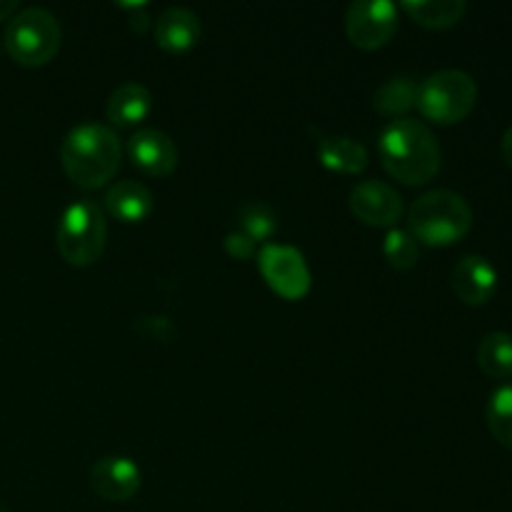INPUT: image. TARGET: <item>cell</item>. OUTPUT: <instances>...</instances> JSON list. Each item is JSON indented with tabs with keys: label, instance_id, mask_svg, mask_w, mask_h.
<instances>
[{
	"label": "cell",
	"instance_id": "16",
	"mask_svg": "<svg viewBox=\"0 0 512 512\" xmlns=\"http://www.w3.org/2000/svg\"><path fill=\"white\" fill-rule=\"evenodd\" d=\"M318 160L333 173L358 175L368 168V150L348 135L318 133Z\"/></svg>",
	"mask_w": 512,
	"mask_h": 512
},
{
	"label": "cell",
	"instance_id": "12",
	"mask_svg": "<svg viewBox=\"0 0 512 512\" xmlns=\"http://www.w3.org/2000/svg\"><path fill=\"white\" fill-rule=\"evenodd\" d=\"M450 285H453V293L458 295V300L480 308V305H488L493 295L498 293V270L483 255H465L453 268Z\"/></svg>",
	"mask_w": 512,
	"mask_h": 512
},
{
	"label": "cell",
	"instance_id": "20",
	"mask_svg": "<svg viewBox=\"0 0 512 512\" xmlns=\"http://www.w3.org/2000/svg\"><path fill=\"white\" fill-rule=\"evenodd\" d=\"M485 420L503 448L512 450V383L500 385L488 400V410H485Z\"/></svg>",
	"mask_w": 512,
	"mask_h": 512
},
{
	"label": "cell",
	"instance_id": "3",
	"mask_svg": "<svg viewBox=\"0 0 512 512\" xmlns=\"http://www.w3.org/2000/svg\"><path fill=\"white\" fill-rule=\"evenodd\" d=\"M410 235L430 248L460 243L473 228V208L455 190H430L408 210Z\"/></svg>",
	"mask_w": 512,
	"mask_h": 512
},
{
	"label": "cell",
	"instance_id": "15",
	"mask_svg": "<svg viewBox=\"0 0 512 512\" xmlns=\"http://www.w3.org/2000/svg\"><path fill=\"white\" fill-rule=\"evenodd\" d=\"M153 205V193L135 180H120L105 193V210L125 225L143 223L153 213Z\"/></svg>",
	"mask_w": 512,
	"mask_h": 512
},
{
	"label": "cell",
	"instance_id": "18",
	"mask_svg": "<svg viewBox=\"0 0 512 512\" xmlns=\"http://www.w3.org/2000/svg\"><path fill=\"white\" fill-rule=\"evenodd\" d=\"M418 103V83L408 75H398L390 78L388 83L380 85L373 95V108L378 110L383 118H408L410 110Z\"/></svg>",
	"mask_w": 512,
	"mask_h": 512
},
{
	"label": "cell",
	"instance_id": "24",
	"mask_svg": "<svg viewBox=\"0 0 512 512\" xmlns=\"http://www.w3.org/2000/svg\"><path fill=\"white\" fill-rule=\"evenodd\" d=\"M500 153H503V160L512 168V125L505 130L503 140H500Z\"/></svg>",
	"mask_w": 512,
	"mask_h": 512
},
{
	"label": "cell",
	"instance_id": "5",
	"mask_svg": "<svg viewBox=\"0 0 512 512\" xmlns=\"http://www.w3.org/2000/svg\"><path fill=\"white\" fill-rule=\"evenodd\" d=\"M63 30L45 8H25L10 18L5 28V53L23 68H43L58 55Z\"/></svg>",
	"mask_w": 512,
	"mask_h": 512
},
{
	"label": "cell",
	"instance_id": "17",
	"mask_svg": "<svg viewBox=\"0 0 512 512\" xmlns=\"http://www.w3.org/2000/svg\"><path fill=\"white\" fill-rule=\"evenodd\" d=\"M403 13L428 30H448L463 20L468 5L463 0H405Z\"/></svg>",
	"mask_w": 512,
	"mask_h": 512
},
{
	"label": "cell",
	"instance_id": "13",
	"mask_svg": "<svg viewBox=\"0 0 512 512\" xmlns=\"http://www.w3.org/2000/svg\"><path fill=\"white\" fill-rule=\"evenodd\" d=\"M153 35L165 53H188L200 40V18L188 8H165L155 20Z\"/></svg>",
	"mask_w": 512,
	"mask_h": 512
},
{
	"label": "cell",
	"instance_id": "2",
	"mask_svg": "<svg viewBox=\"0 0 512 512\" xmlns=\"http://www.w3.org/2000/svg\"><path fill=\"white\" fill-rule=\"evenodd\" d=\"M120 138L113 128L100 123H80L60 145L65 175L83 190L105 188L120 168Z\"/></svg>",
	"mask_w": 512,
	"mask_h": 512
},
{
	"label": "cell",
	"instance_id": "19",
	"mask_svg": "<svg viewBox=\"0 0 512 512\" xmlns=\"http://www.w3.org/2000/svg\"><path fill=\"white\" fill-rule=\"evenodd\" d=\"M478 365L488 378H512V335L503 330H493L478 345Z\"/></svg>",
	"mask_w": 512,
	"mask_h": 512
},
{
	"label": "cell",
	"instance_id": "21",
	"mask_svg": "<svg viewBox=\"0 0 512 512\" xmlns=\"http://www.w3.org/2000/svg\"><path fill=\"white\" fill-rule=\"evenodd\" d=\"M238 230L248 235L255 245L265 243L278 233V218L265 203H248L238 213Z\"/></svg>",
	"mask_w": 512,
	"mask_h": 512
},
{
	"label": "cell",
	"instance_id": "1",
	"mask_svg": "<svg viewBox=\"0 0 512 512\" xmlns=\"http://www.w3.org/2000/svg\"><path fill=\"white\" fill-rule=\"evenodd\" d=\"M378 155L388 175L403 185H425L440 173L438 138L420 120H390L380 133Z\"/></svg>",
	"mask_w": 512,
	"mask_h": 512
},
{
	"label": "cell",
	"instance_id": "26",
	"mask_svg": "<svg viewBox=\"0 0 512 512\" xmlns=\"http://www.w3.org/2000/svg\"><path fill=\"white\" fill-rule=\"evenodd\" d=\"M0 512H8V508H5V505H3V503H0Z\"/></svg>",
	"mask_w": 512,
	"mask_h": 512
},
{
	"label": "cell",
	"instance_id": "8",
	"mask_svg": "<svg viewBox=\"0 0 512 512\" xmlns=\"http://www.w3.org/2000/svg\"><path fill=\"white\" fill-rule=\"evenodd\" d=\"M398 5L390 0H358L345 13V35L360 50H380L398 30Z\"/></svg>",
	"mask_w": 512,
	"mask_h": 512
},
{
	"label": "cell",
	"instance_id": "11",
	"mask_svg": "<svg viewBox=\"0 0 512 512\" xmlns=\"http://www.w3.org/2000/svg\"><path fill=\"white\" fill-rule=\"evenodd\" d=\"M128 155L135 168L150 178H168L178 168V148L173 138L158 128L135 130L128 140Z\"/></svg>",
	"mask_w": 512,
	"mask_h": 512
},
{
	"label": "cell",
	"instance_id": "6",
	"mask_svg": "<svg viewBox=\"0 0 512 512\" xmlns=\"http://www.w3.org/2000/svg\"><path fill=\"white\" fill-rule=\"evenodd\" d=\"M478 103V85L465 70H438L418 85V103L425 120L438 125L463 123Z\"/></svg>",
	"mask_w": 512,
	"mask_h": 512
},
{
	"label": "cell",
	"instance_id": "7",
	"mask_svg": "<svg viewBox=\"0 0 512 512\" xmlns=\"http://www.w3.org/2000/svg\"><path fill=\"white\" fill-rule=\"evenodd\" d=\"M258 268L268 288L283 300H303L313 288L308 260L293 245H263L258 253Z\"/></svg>",
	"mask_w": 512,
	"mask_h": 512
},
{
	"label": "cell",
	"instance_id": "25",
	"mask_svg": "<svg viewBox=\"0 0 512 512\" xmlns=\"http://www.w3.org/2000/svg\"><path fill=\"white\" fill-rule=\"evenodd\" d=\"M18 13V0H0V23Z\"/></svg>",
	"mask_w": 512,
	"mask_h": 512
},
{
	"label": "cell",
	"instance_id": "9",
	"mask_svg": "<svg viewBox=\"0 0 512 512\" xmlns=\"http://www.w3.org/2000/svg\"><path fill=\"white\" fill-rule=\"evenodd\" d=\"M350 210L370 228H390L403 218V198L383 180H363L350 190Z\"/></svg>",
	"mask_w": 512,
	"mask_h": 512
},
{
	"label": "cell",
	"instance_id": "23",
	"mask_svg": "<svg viewBox=\"0 0 512 512\" xmlns=\"http://www.w3.org/2000/svg\"><path fill=\"white\" fill-rule=\"evenodd\" d=\"M225 253L235 260H250L255 255V243L240 230H233V233L225 235Z\"/></svg>",
	"mask_w": 512,
	"mask_h": 512
},
{
	"label": "cell",
	"instance_id": "10",
	"mask_svg": "<svg viewBox=\"0 0 512 512\" xmlns=\"http://www.w3.org/2000/svg\"><path fill=\"white\" fill-rule=\"evenodd\" d=\"M140 483H143V473H140L138 463L125 455H105V458L95 460V465L90 468V488L108 503H125L138 495Z\"/></svg>",
	"mask_w": 512,
	"mask_h": 512
},
{
	"label": "cell",
	"instance_id": "22",
	"mask_svg": "<svg viewBox=\"0 0 512 512\" xmlns=\"http://www.w3.org/2000/svg\"><path fill=\"white\" fill-rule=\"evenodd\" d=\"M383 255H385V260H388L390 268L413 270L415 265H418V258H420V245H418V240L410 235V230L393 228L388 235H385Z\"/></svg>",
	"mask_w": 512,
	"mask_h": 512
},
{
	"label": "cell",
	"instance_id": "4",
	"mask_svg": "<svg viewBox=\"0 0 512 512\" xmlns=\"http://www.w3.org/2000/svg\"><path fill=\"white\" fill-rule=\"evenodd\" d=\"M108 240V220L95 200L80 198L65 208L55 230V248L73 268H88L100 260Z\"/></svg>",
	"mask_w": 512,
	"mask_h": 512
},
{
	"label": "cell",
	"instance_id": "14",
	"mask_svg": "<svg viewBox=\"0 0 512 512\" xmlns=\"http://www.w3.org/2000/svg\"><path fill=\"white\" fill-rule=\"evenodd\" d=\"M153 113V93L140 83H123L110 93L105 115L110 125L120 130L135 128Z\"/></svg>",
	"mask_w": 512,
	"mask_h": 512
}]
</instances>
